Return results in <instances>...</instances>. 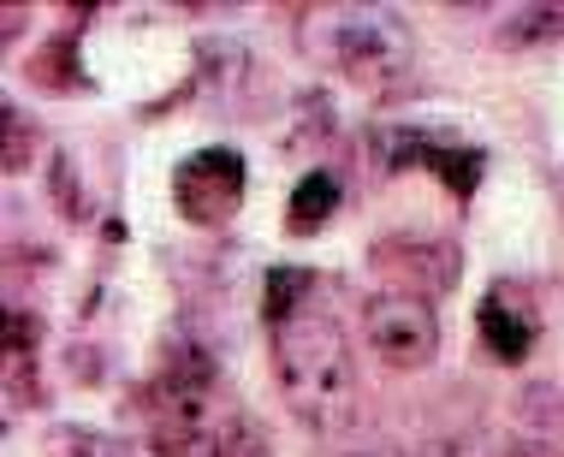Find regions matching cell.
Returning <instances> with one entry per match:
<instances>
[{"mask_svg":"<svg viewBox=\"0 0 564 457\" xmlns=\"http://www.w3.org/2000/svg\"><path fill=\"white\" fill-rule=\"evenodd\" d=\"M375 262H380V273H392L399 292H410V297H434L457 280V250L446 238H387L375 250Z\"/></svg>","mask_w":564,"mask_h":457,"instance_id":"5","label":"cell"},{"mask_svg":"<svg viewBox=\"0 0 564 457\" xmlns=\"http://www.w3.org/2000/svg\"><path fill=\"white\" fill-rule=\"evenodd\" d=\"M243 185H250V173H243L238 149H196L173 173V203L191 226H226L243 203Z\"/></svg>","mask_w":564,"mask_h":457,"instance_id":"4","label":"cell"},{"mask_svg":"<svg viewBox=\"0 0 564 457\" xmlns=\"http://www.w3.org/2000/svg\"><path fill=\"white\" fill-rule=\"evenodd\" d=\"M362 333H369V350L387 369H429L440 357V315L429 297L375 292L362 303Z\"/></svg>","mask_w":564,"mask_h":457,"instance_id":"3","label":"cell"},{"mask_svg":"<svg viewBox=\"0 0 564 457\" xmlns=\"http://www.w3.org/2000/svg\"><path fill=\"white\" fill-rule=\"evenodd\" d=\"M48 457H137V446L113 434H96V428H54Z\"/></svg>","mask_w":564,"mask_h":457,"instance_id":"12","label":"cell"},{"mask_svg":"<svg viewBox=\"0 0 564 457\" xmlns=\"http://www.w3.org/2000/svg\"><path fill=\"white\" fill-rule=\"evenodd\" d=\"M273 374L297 422L315 434H339L357 416V362L345 327L322 309H303L273 327Z\"/></svg>","mask_w":564,"mask_h":457,"instance_id":"1","label":"cell"},{"mask_svg":"<svg viewBox=\"0 0 564 457\" xmlns=\"http://www.w3.org/2000/svg\"><path fill=\"white\" fill-rule=\"evenodd\" d=\"M48 191H54L59 215H66V220H84V196L72 191V161H66V155H54V166H48Z\"/></svg>","mask_w":564,"mask_h":457,"instance_id":"15","label":"cell"},{"mask_svg":"<svg viewBox=\"0 0 564 457\" xmlns=\"http://www.w3.org/2000/svg\"><path fill=\"white\" fill-rule=\"evenodd\" d=\"M517 416H523L529 428H541V434L564 428V387L558 380H529V387L517 392Z\"/></svg>","mask_w":564,"mask_h":457,"instance_id":"13","label":"cell"},{"mask_svg":"<svg viewBox=\"0 0 564 457\" xmlns=\"http://www.w3.org/2000/svg\"><path fill=\"white\" fill-rule=\"evenodd\" d=\"M506 457H564L558 446H546V439H529V446H511Z\"/></svg>","mask_w":564,"mask_h":457,"instance_id":"18","label":"cell"},{"mask_svg":"<svg viewBox=\"0 0 564 457\" xmlns=\"http://www.w3.org/2000/svg\"><path fill=\"white\" fill-rule=\"evenodd\" d=\"M310 292H315V273H310V268H273V273H268V285H262L268 327H280V322H292V315H303Z\"/></svg>","mask_w":564,"mask_h":457,"instance_id":"10","label":"cell"},{"mask_svg":"<svg viewBox=\"0 0 564 457\" xmlns=\"http://www.w3.org/2000/svg\"><path fill=\"white\" fill-rule=\"evenodd\" d=\"M0 155H7V173H24L30 155H36V137H30L19 108H0Z\"/></svg>","mask_w":564,"mask_h":457,"instance_id":"14","label":"cell"},{"mask_svg":"<svg viewBox=\"0 0 564 457\" xmlns=\"http://www.w3.org/2000/svg\"><path fill=\"white\" fill-rule=\"evenodd\" d=\"M203 446H208V457H273L268 434H262V422H256L250 410L226 404V399H220L215 410H208Z\"/></svg>","mask_w":564,"mask_h":457,"instance_id":"6","label":"cell"},{"mask_svg":"<svg viewBox=\"0 0 564 457\" xmlns=\"http://www.w3.org/2000/svg\"><path fill=\"white\" fill-rule=\"evenodd\" d=\"M410 457H487V451H481L476 434H440V439H429V446H416Z\"/></svg>","mask_w":564,"mask_h":457,"instance_id":"16","label":"cell"},{"mask_svg":"<svg viewBox=\"0 0 564 457\" xmlns=\"http://www.w3.org/2000/svg\"><path fill=\"white\" fill-rule=\"evenodd\" d=\"M303 54L322 66H345L357 78H387V72L410 66V36L392 12H369V7H327L310 12L297 30Z\"/></svg>","mask_w":564,"mask_h":457,"instance_id":"2","label":"cell"},{"mask_svg":"<svg viewBox=\"0 0 564 457\" xmlns=\"http://www.w3.org/2000/svg\"><path fill=\"white\" fill-rule=\"evenodd\" d=\"M7 357H36V322L24 309H7Z\"/></svg>","mask_w":564,"mask_h":457,"instance_id":"17","label":"cell"},{"mask_svg":"<svg viewBox=\"0 0 564 457\" xmlns=\"http://www.w3.org/2000/svg\"><path fill=\"white\" fill-rule=\"evenodd\" d=\"M499 42H511V48H529V42H564V7H558V0H541V7L506 12Z\"/></svg>","mask_w":564,"mask_h":457,"instance_id":"9","label":"cell"},{"mask_svg":"<svg viewBox=\"0 0 564 457\" xmlns=\"http://www.w3.org/2000/svg\"><path fill=\"white\" fill-rule=\"evenodd\" d=\"M481 345L494 350L499 362H523L529 345H535V315L511 309L506 292H494V297L481 303Z\"/></svg>","mask_w":564,"mask_h":457,"instance_id":"7","label":"cell"},{"mask_svg":"<svg viewBox=\"0 0 564 457\" xmlns=\"http://www.w3.org/2000/svg\"><path fill=\"white\" fill-rule=\"evenodd\" d=\"M333 208H339V178L333 173H303L297 191H292V232H315V226L333 220Z\"/></svg>","mask_w":564,"mask_h":457,"instance_id":"8","label":"cell"},{"mask_svg":"<svg viewBox=\"0 0 564 457\" xmlns=\"http://www.w3.org/2000/svg\"><path fill=\"white\" fill-rule=\"evenodd\" d=\"M416 166H434L440 178L457 191V196H469L476 191V178H481V149H446V143H422V161Z\"/></svg>","mask_w":564,"mask_h":457,"instance_id":"11","label":"cell"},{"mask_svg":"<svg viewBox=\"0 0 564 457\" xmlns=\"http://www.w3.org/2000/svg\"><path fill=\"white\" fill-rule=\"evenodd\" d=\"M345 457H375V451H345Z\"/></svg>","mask_w":564,"mask_h":457,"instance_id":"19","label":"cell"}]
</instances>
